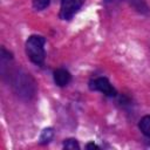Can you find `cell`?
Wrapping results in <instances>:
<instances>
[{"label": "cell", "instance_id": "4", "mask_svg": "<svg viewBox=\"0 0 150 150\" xmlns=\"http://www.w3.org/2000/svg\"><path fill=\"white\" fill-rule=\"evenodd\" d=\"M89 88L91 90L101 91L104 95L110 96V97H114L117 94L116 89L112 87V84L109 82V80L107 77H96V79H93L89 82Z\"/></svg>", "mask_w": 150, "mask_h": 150}, {"label": "cell", "instance_id": "3", "mask_svg": "<svg viewBox=\"0 0 150 150\" xmlns=\"http://www.w3.org/2000/svg\"><path fill=\"white\" fill-rule=\"evenodd\" d=\"M84 0H61L60 18L62 20H70L82 7Z\"/></svg>", "mask_w": 150, "mask_h": 150}, {"label": "cell", "instance_id": "2", "mask_svg": "<svg viewBox=\"0 0 150 150\" xmlns=\"http://www.w3.org/2000/svg\"><path fill=\"white\" fill-rule=\"evenodd\" d=\"M13 88L18 95H20L25 98L33 97L35 94V90H36L34 80L30 77L29 74L23 73V71H16L14 74Z\"/></svg>", "mask_w": 150, "mask_h": 150}, {"label": "cell", "instance_id": "6", "mask_svg": "<svg viewBox=\"0 0 150 150\" xmlns=\"http://www.w3.org/2000/svg\"><path fill=\"white\" fill-rule=\"evenodd\" d=\"M138 128L144 136L150 137V115H146L141 118V121L138 122Z\"/></svg>", "mask_w": 150, "mask_h": 150}, {"label": "cell", "instance_id": "9", "mask_svg": "<svg viewBox=\"0 0 150 150\" xmlns=\"http://www.w3.org/2000/svg\"><path fill=\"white\" fill-rule=\"evenodd\" d=\"M63 148L64 149H80V145L75 138H68L63 142Z\"/></svg>", "mask_w": 150, "mask_h": 150}, {"label": "cell", "instance_id": "10", "mask_svg": "<svg viewBox=\"0 0 150 150\" xmlns=\"http://www.w3.org/2000/svg\"><path fill=\"white\" fill-rule=\"evenodd\" d=\"M86 148H87V149H100V146L96 145L95 143H88V144L86 145Z\"/></svg>", "mask_w": 150, "mask_h": 150}, {"label": "cell", "instance_id": "8", "mask_svg": "<svg viewBox=\"0 0 150 150\" xmlns=\"http://www.w3.org/2000/svg\"><path fill=\"white\" fill-rule=\"evenodd\" d=\"M50 0H33V7L36 11H42L49 6Z\"/></svg>", "mask_w": 150, "mask_h": 150}, {"label": "cell", "instance_id": "7", "mask_svg": "<svg viewBox=\"0 0 150 150\" xmlns=\"http://www.w3.org/2000/svg\"><path fill=\"white\" fill-rule=\"evenodd\" d=\"M53 136H54V131L52 128H46L41 136H40V143L41 144H48L52 139H53Z\"/></svg>", "mask_w": 150, "mask_h": 150}, {"label": "cell", "instance_id": "11", "mask_svg": "<svg viewBox=\"0 0 150 150\" xmlns=\"http://www.w3.org/2000/svg\"><path fill=\"white\" fill-rule=\"evenodd\" d=\"M107 1H110V2H112V1H115V0H107ZM128 1H130V0H128Z\"/></svg>", "mask_w": 150, "mask_h": 150}, {"label": "cell", "instance_id": "1", "mask_svg": "<svg viewBox=\"0 0 150 150\" xmlns=\"http://www.w3.org/2000/svg\"><path fill=\"white\" fill-rule=\"evenodd\" d=\"M45 42L46 39L41 35H32L26 41V54L28 59L38 66L45 62Z\"/></svg>", "mask_w": 150, "mask_h": 150}, {"label": "cell", "instance_id": "5", "mask_svg": "<svg viewBox=\"0 0 150 150\" xmlns=\"http://www.w3.org/2000/svg\"><path fill=\"white\" fill-rule=\"evenodd\" d=\"M53 77H54V82L57 87H66L69 84V82L71 80L70 73L63 68H59V69L54 70Z\"/></svg>", "mask_w": 150, "mask_h": 150}]
</instances>
